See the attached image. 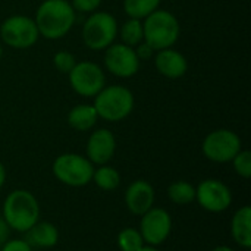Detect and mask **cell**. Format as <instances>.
<instances>
[{
    "instance_id": "obj_3",
    "label": "cell",
    "mask_w": 251,
    "mask_h": 251,
    "mask_svg": "<svg viewBox=\"0 0 251 251\" xmlns=\"http://www.w3.org/2000/svg\"><path fill=\"white\" fill-rule=\"evenodd\" d=\"M144 41L150 44L156 51L174 47L181 35V25L178 18L163 9L154 10L146 19H143Z\"/></svg>"
},
{
    "instance_id": "obj_29",
    "label": "cell",
    "mask_w": 251,
    "mask_h": 251,
    "mask_svg": "<svg viewBox=\"0 0 251 251\" xmlns=\"http://www.w3.org/2000/svg\"><path fill=\"white\" fill-rule=\"evenodd\" d=\"M9 231H10V228L7 226V224L4 222V219L0 216V249H1L3 244L7 241V238H9Z\"/></svg>"
},
{
    "instance_id": "obj_1",
    "label": "cell",
    "mask_w": 251,
    "mask_h": 251,
    "mask_svg": "<svg viewBox=\"0 0 251 251\" xmlns=\"http://www.w3.org/2000/svg\"><path fill=\"white\" fill-rule=\"evenodd\" d=\"M76 12L68 0H44L35 12L34 22L46 40H60L74 26Z\"/></svg>"
},
{
    "instance_id": "obj_22",
    "label": "cell",
    "mask_w": 251,
    "mask_h": 251,
    "mask_svg": "<svg viewBox=\"0 0 251 251\" xmlns=\"http://www.w3.org/2000/svg\"><path fill=\"white\" fill-rule=\"evenodd\" d=\"M168 196L178 206L190 204L196 200V187L187 181H175L168 188Z\"/></svg>"
},
{
    "instance_id": "obj_28",
    "label": "cell",
    "mask_w": 251,
    "mask_h": 251,
    "mask_svg": "<svg viewBox=\"0 0 251 251\" xmlns=\"http://www.w3.org/2000/svg\"><path fill=\"white\" fill-rule=\"evenodd\" d=\"M0 251H32L25 240H7Z\"/></svg>"
},
{
    "instance_id": "obj_2",
    "label": "cell",
    "mask_w": 251,
    "mask_h": 251,
    "mask_svg": "<svg viewBox=\"0 0 251 251\" xmlns=\"http://www.w3.org/2000/svg\"><path fill=\"white\" fill-rule=\"evenodd\" d=\"M1 218L10 229L26 232L40 219V204L32 193L15 190L4 199Z\"/></svg>"
},
{
    "instance_id": "obj_17",
    "label": "cell",
    "mask_w": 251,
    "mask_h": 251,
    "mask_svg": "<svg viewBox=\"0 0 251 251\" xmlns=\"http://www.w3.org/2000/svg\"><path fill=\"white\" fill-rule=\"evenodd\" d=\"M231 235L234 241L243 247L250 249L251 247V207L243 206L235 212L231 221Z\"/></svg>"
},
{
    "instance_id": "obj_14",
    "label": "cell",
    "mask_w": 251,
    "mask_h": 251,
    "mask_svg": "<svg viewBox=\"0 0 251 251\" xmlns=\"http://www.w3.org/2000/svg\"><path fill=\"white\" fill-rule=\"evenodd\" d=\"M125 204L132 215L143 216L154 204V190L144 179L134 181L125 191Z\"/></svg>"
},
{
    "instance_id": "obj_11",
    "label": "cell",
    "mask_w": 251,
    "mask_h": 251,
    "mask_svg": "<svg viewBox=\"0 0 251 251\" xmlns=\"http://www.w3.org/2000/svg\"><path fill=\"white\" fill-rule=\"evenodd\" d=\"M141 60L137 57L134 47L122 43H113L104 50V66L118 78H131L140 69Z\"/></svg>"
},
{
    "instance_id": "obj_21",
    "label": "cell",
    "mask_w": 251,
    "mask_h": 251,
    "mask_svg": "<svg viewBox=\"0 0 251 251\" xmlns=\"http://www.w3.org/2000/svg\"><path fill=\"white\" fill-rule=\"evenodd\" d=\"M91 181H94L96 185L104 191H113L121 184V175L115 168L101 165V166H99V169H94Z\"/></svg>"
},
{
    "instance_id": "obj_24",
    "label": "cell",
    "mask_w": 251,
    "mask_h": 251,
    "mask_svg": "<svg viewBox=\"0 0 251 251\" xmlns=\"http://www.w3.org/2000/svg\"><path fill=\"white\" fill-rule=\"evenodd\" d=\"M232 166L235 172L244 178L249 179L251 176V153L249 150H240V153L232 159Z\"/></svg>"
},
{
    "instance_id": "obj_33",
    "label": "cell",
    "mask_w": 251,
    "mask_h": 251,
    "mask_svg": "<svg viewBox=\"0 0 251 251\" xmlns=\"http://www.w3.org/2000/svg\"><path fill=\"white\" fill-rule=\"evenodd\" d=\"M1 57H3V47H1V44H0V60H1Z\"/></svg>"
},
{
    "instance_id": "obj_20",
    "label": "cell",
    "mask_w": 251,
    "mask_h": 251,
    "mask_svg": "<svg viewBox=\"0 0 251 251\" xmlns=\"http://www.w3.org/2000/svg\"><path fill=\"white\" fill-rule=\"evenodd\" d=\"M162 0H124V10L129 18L146 19L159 9Z\"/></svg>"
},
{
    "instance_id": "obj_10",
    "label": "cell",
    "mask_w": 251,
    "mask_h": 251,
    "mask_svg": "<svg viewBox=\"0 0 251 251\" xmlns=\"http://www.w3.org/2000/svg\"><path fill=\"white\" fill-rule=\"evenodd\" d=\"M140 234L146 246L157 247L163 244L172 231V218L169 212L162 207H151L141 216Z\"/></svg>"
},
{
    "instance_id": "obj_4",
    "label": "cell",
    "mask_w": 251,
    "mask_h": 251,
    "mask_svg": "<svg viewBox=\"0 0 251 251\" xmlns=\"http://www.w3.org/2000/svg\"><path fill=\"white\" fill-rule=\"evenodd\" d=\"M134 94L124 85L104 87L94 97V109L99 118L107 122H119L131 115L134 110Z\"/></svg>"
},
{
    "instance_id": "obj_31",
    "label": "cell",
    "mask_w": 251,
    "mask_h": 251,
    "mask_svg": "<svg viewBox=\"0 0 251 251\" xmlns=\"http://www.w3.org/2000/svg\"><path fill=\"white\" fill-rule=\"evenodd\" d=\"M212 251H234L231 247H228V246H219V247H215Z\"/></svg>"
},
{
    "instance_id": "obj_13",
    "label": "cell",
    "mask_w": 251,
    "mask_h": 251,
    "mask_svg": "<svg viewBox=\"0 0 251 251\" xmlns=\"http://www.w3.org/2000/svg\"><path fill=\"white\" fill-rule=\"evenodd\" d=\"M87 159L93 165H107L116 151V140L110 129L99 128L91 132L87 141Z\"/></svg>"
},
{
    "instance_id": "obj_23",
    "label": "cell",
    "mask_w": 251,
    "mask_h": 251,
    "mask_svg": "<svg viewBox=\"0 0 251 251\" xmlns=\"http://www.w3.org/2000/svg\"><path fill=\"white\" fill-rule=\"evenodd\" d=\"M118 247L122 251H138L146 246L138 229L125 228L118 234Z\"/></svg>"
},
{
    "instance_id": "obj_27",
    "label": "cell",
    "mask_w": 251,
    "mask_h": 251,
    "mask_svg": "<svg viewBox=\"0 0 251 251\" xmlns=\"http://www.w3.org/2000/svg\"><path fill=\"white\" fill-rule=\"evenodd\" d=\"M134 50H135L137 57H138L140 60H150V59H153L154 54H156V50H154L150 44H147L146 41H141L138 46L134 47Z\"/></svg>"
},
{
    "instance_id": "obj_12",
    "label": "cell",
    "mask_w": 251,
    "mask_h": 251,
    "mask_svg": "<svg viewBox=\"0 0 251 251\" xmlns=\"http://www.w3.org/2000/svg\"><path fill=\"white\" fill-rule=\"evenodd\" d=\"M197 203L210 213L225 212L232 203V193L219 179H204L196 188Z\"/></svg>"
},
{
    "instance_id": "obj_7",
    "label": "cell",
    "mask_w": 251,
    "mask_h": 251,
    "mask_svg": "<svg viewBox=\"0 0 251 251\" xmlns=\"http://www.w3.org/2000/svg\"><path fill=\"white\" fill-rule=\"evenodd\" d=\"M0 38L12 49L25 50L38 41L40 34L32 18L25 15H12L1 22Z\"/></svg>"
},
{
    "instance_id": "obj_18",
    "label": "cell",
    "mask_w": 251,
    "mask_h": 251,
    "mask_svg": "<svg viewBox=\"0 0 251 251\" xmlns=\"http://www.w3.org/2000/svg\"><path fill=\"white\" fill-rule=\"evenodd\" d=\"M99 121V115L93 104H78L72 107L68 113V124L75 131H90L96 126Z\"/></svg>"
},
{
    "instance_id": "obj_16",
    "label": "cell",
    "mask_w": 251,
    "mask_h": 251,
    "mask_svg": "<svg viewBox=\"0 0 251 251\" xmlns=\"http://www.w3.org/2000/svg\"><path fill=\"white\" fill-rule=\"evenodd\" d=\"M25 241L31 249H51L59 241V231L50 222H37L26 231Z\"/></svg>"
},
{
    "instance_id": "obj_9",
    "label": "cell",
    "mask_w": 251,
    "mask_h": 251,
    "mask_svg": "<svg viewBox=\"0 0 251 251\" xmlns=\"http://www.w3.org/2000/svg\"><path fill=\"white\" fill-rule=\"evenodd\" d=\"M71 88L81 97H96L106 87V75L94 62H76L68 74Z\"/></svg>"
},
{
    "instance_id": "obj_26",
    "label": "cell",
    "mask_w": 251,
    "mask_h": 251,
    "mask_svg": "<svg viewBox=\"0 0 251 251\" xmlns=\"http://www.w3.org/2000/svg\"><path fill=\"white\" fill-rule=\"evenodd\" d=\"M71 4H72L75 12L93 13V12H96L100 7L101 0H71Z\"/></svg>"
},
{
    "instance_id": "obj_30",
    "label": "cell",
    "mask_w": 251,
    "mask_h": 251,
    "mask_svg": "<svg viewBox=\"0 0 251 251\" xmlns=\"http://www.w3.org/2000/svg\"><path fill=\"white\" fill-rule=\"evenodd\" d=\"M4 181H6V169H4V165L0 162V188L3 187Z\"/></svg>"
},
{
    "instance_id": "obj_32",
    "label": "cell",
    "mask_w": 251,
    "mask_h": 251,
    "mask_svg": "<svg viewBox=\"0 0 251 251\" xmlns=\"http://www.w3.org/2000/svg\"><path fill=\"white\" fill-rule=\"evenodd\" d=\"M138 251H159L156 247H151V246H144L143 249H140Z\"/></svg>"
},
{
    "instance_id": "obj_6",
    "label": "cell",
    "mask_w": 251,
    "mask_h": 251,
    "mask_svg": "<svg viewBox=\"0 0 251 251\" xmlns=\"http://www.w3.org/2000/svg\"><path fill=\"white\" fill-rule=\"evenodd\" d=\"M51 171L57 181L68 187L78 188L87 185L93 179L94 166L85 156L63 153L54 159Z\"/></svg>"
},
{
    "instance_id": "obj_15",
    "label": "cell",
    "mask_w": 251,
    "mask_h": 251,
    "mask_svg": "<svg viewBox=\"0 0 251 251\" xmlns=\"http://www.w3.org/2000/svg\"><path fill=\"white\" fill-rule=\"evenodd\" d=\"M153 59H154V66H156L157 72L160 75H163L165 78L178 79V78L184 76L188 71L187 57L181 51H178L172 47L156 51Z\"/></svg>"
},
{
    "instance_id": "obj_5",
    "label": "cell",
    "mask_w": 251,
    "mask_h": 251,
    "mask_svg": "<svg viewBox=\"0 0 251 251\" xmlns=\"http://www.w3.org/2000/svg\"><path fill=\"white\" fill-rule=\"evenodd\" d=\"M118 21L109 12H93L82 25V41L84 44L94 51L106 50L110 44L115 43L118 37Z\"/></svg>"
},
{
    "instance_id": "obj_25",
    "label": "cell",
    "mask_w": 251,
    "mask_h": 251,
    "mask_svg": "<svg viewBox=\"0 0 251 251\" xmlns=\"http://www.w3.org/2000/svg\"><path fill=\"white\" fill-rule=\"evenodd\" d=\"M53 65L54 68L62 72V74H69L72 71V68L76 65V57L71 53V51H66V50H59L54 53L53 56Z\"/></svg>"
},
{
    "instance_id": "obj_19",
    "label": "cell",
    "mask_w": 251,
    "mask_h": 251,
    "mask_svg": "<svg viewBox=\"0 0 251 251\" xmlns=\"http://www.w3.org/2000/svg\"><path fill=\"white\" fill-rule=\"evenodd\" d=\"M118 35L121 37V43L129 47L138 46L141 41H144V29H143V21L128 18L122 26L118 29Z\"/></svg>"
},
{
    "instance_id": "obj_8",
    "label": "cell",
    "mask_w": 251,
    "mask_h": 251,
    "mask_svg": "<svg viewBox=\"0 0 251 251\" xmlns=\"http://www.w3.org/2000/svg\"><path fill=\"white\" fill-rule=\"evenodd\" d=\"M241 146V138L237 132L221 128L206 135L201 144V150L210 162L228 163L232 162V159L240 153V150L243 149Z\"/></svg>"
}]
</instances>
